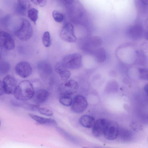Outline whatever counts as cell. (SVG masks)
I'll list each match as a JSON object with an SVG mask.
<instances>
[{
    "label": "cell",
    "mask_w": 148,
    "mask_h": 148,
    "mask_svg": "<svg viewBox=\"0 0 148 148\" xmlns=\"http://www.w3.org/2000/svg\"><path fill=\"white\" fill-rule=\"evenodd\" d=\"M34 92L31 83L29 81L24 80L20 82L17 86L14 95L16 99L25 101L32 99Z\"/></svg>",
    "instance_id": "6da1fadb"
},
{
    "label": "cell",
    "mask_w": 148,
    "mask_h": 148,
    "mask_svg": "<svg viewBox=\"0 0 148 148\" xmlns=\"http://www.w3.org/2000/svg\"><path fill=\"white\" fill-rule=\"evenodd\" d=\"M21 19L20 26L16 31L15 34L20 40L26 41L32 36L33 34V28L28 20L24 18Z\"/></svg>",
    "instance_id": "7a4b0ae2"
},
{
    "label": "cell",
    "mask_w": 148,
    "mask_h": 148,
    "mask_svg": "<svg viewBox=\"0 0 148 148\" xmlns=\"http://www.w3.org/2000/svg\"><path fill=\"white\" fill-rule=\"evenodd\" d=\"M68 69H76L81 68L82 64V57L78 53H75L65 55L61 62Z\"/></svg>",
    "instance_id": "3957f363"
},
{
    "label": "cell",
    "mask_w": 148,
    "mask_h": 148,
    "mask_svg": "<svg viewBox=\"0 0 148 148\" xmlns=\"http://www.w3.org/2000/svg\"><path fill=\"white\" fill-rule=\"evenodd\" d=\"M79 85L76 81L73 79L66 80L59 86L58 90L61 95L71 96L77 91Z\"/></svg>",
    "instance_id": "277c9868"
},
{
    "label": "cell",
    "mask_w": 148,
    "mask_h": 148,
    "mask_svg": "<svg viewBox=\"0 0 148 148\" xmlns=\"http://www.w3.org/2000/svg\"><path fill=\"white\" fill-rule=\"evenodd\" d=\"M60 36L62 40L69 42H75L77 39L73 26L69 22H66L64 24L61 31Z\"/></svg>",
    "instance_id": "5b68a950"
},
{
    "label": "cell",
    "mask_w": 148,
    "mask_h": 148,
    "mask_svg": "<svg viewBox=\"0 0 148 148\" xmlns=\"http://www.w3.org/2000/svg\"><path fill=\"white\" fill-rule=\"evenodd\" d=\"M119 129V125L116 121L108 120L103 133L105 137L109 140L115 139L118 137Z\"/></svg>",
    "instance_id": "8992f818"
},
{
    "label": "cell",
    "mask_w": 148,
    "mask_h": 148,
    "mask_svg": "<svg viewBox=\"0 0 148 148\" xmlns=\"http://www.w3.org/2000/svg\"><path fill=\"white\" fill-rule=\"evenodd\" d=\"M88 105L87 100L84 96L81 95H77L73 100L71 109L75 113H81L86 109Z\"/></svg>",
    "instance_id": "52a82bcc"
},
{
    "label": "cell",
    "mask_w": 148,
    "mask_h": 148,
    "mask_svg": "<svg viewBox=\"0 0 148 148\" xmlns=\"http://www.w3.org/2000/svg\"><path fill=\"white\" fill-rule=\"evenodd\" d=\"M3 87L5 94H14L17 86L15 79L12 76L7 75L1 82Z\"/></svg>",
    "instance_id": "ba28073f"
},
{
    "label": "cell",
    "mask_w": 148,
    "mask_h": 148,
    "mask_svg": "<svg viewBox=\"0 0 148 148\" xmlns=\"http://www.w3.org/2000/svg\"><path fill=\"white\" fill-rule=\"evenodd\" d=\"M32 68L28 62L21 61L16 65L15 71L16 73L20 77L25 78L30 76L32 72Z\"/></svg>",
    "instance_id": "9c48e42d"
},
{
    "label": "cell",
    "mask_w": 148,
    "mask_h": 148,
    "mask_svg": "<svg viewBox=\"0 0 148 148\" xmlns=\"http://www.w3.org/2000/svg\"><path fill=\"white\" fill-rule=\"evenodd\" d=\"M0 46L6 50L13 49L15 46V42L12 36L4 31H0Z\"/></svg>",
    "instance_id": "30bf717a"
},
{
    "label": "cell",
    "mask_w": 148,
    "mask_h": 148,
    "mask_svg": "<svg viewBox=\"0 0 148 148\" xmlns=\"http://www.w3.org/2000/svg\"><path fill=\"white\" fill-rule=\"evenodd\" d=\"M108 121L104 119H100L95 121L92 129V133L95 136L99 137L103 134Z\"/></svg>",
    "instance_id": "8fae6325"
},
{
    "label": "cell",
    "mask_w": 148,
    "mask_h": 148,
    "mask_svg": "<svg viewBox=\"0 0 148 148\" xmlns=\"http://www.w3.org/2000/svg\"><path fill=\"white\" fill-rule=\"evenodd\" d=\"M30 6L31 4L29 0H17V3L14 6V11L18 15L24 16Z\"/></svg>",
    "instance_id": "7c38bea8"
},
{
    "label": "cell",
    "mask_w": 148,
    "mask_h": 148,
    "mask_svg": "<svg viewBox=\"0 0 148 148\" xmlns=\"http://www.w3.org/2000/svg\"><path fill=\"white\" fill-rule=\"evenodd\" d=\"M49 93L47 90L44 89L38 90L34 92L32 98L33 101L36 104L42 103L48 98Z\"/></svg>",
    "instance_id": "4fadbf2b"
},
{
    "label": "cell",
    "mask_w": 148,
    "mask_h": 148,
    "mask_svg": "<svg viewBox=\"0 0 148 148\" xmlns=\"http://www.w3.org/2000/svg\"><path fill=\"white\" fill-rule=\"evenodd\" d=\"M54 69L62 80H67L71 76V72L63 66L61 62L57 63L55 66Z\"/></svg>",
    "instance_id": "5bb4252c"
},
{
    "label": "cell",
    "mask_w": 148,
    "mask_h": 148,
    "mask_svg": "<svg viewBox=\"0 0 148 148\" xmlns=\"http://www.w3.org/2000/svg\"><path fill=\"white\" fill-rule=\"evenodd\" d=\"M29 115L32 119L40 124L52 125L57 124L56 121L52 119L45 118L32 114H29Z\"/></svg>",
    "instance_id": "9a60e30c"
},
{
    "label": "cell",
    "mask_w": 148,
    "mask_h": 148,
    "mask_svg": "<svg viewBox=\"0 0 148 148\" xmlns=\"http://www.w3.org/2000/svg\"><path fill=\"white\" fill-rule=\"evenodd\" d=\"M37 68L39 73L42 75L48 76L52 73V69L50 64L45 61L39 62Z\"/></svg>",
    "instance_id": "2e32d148"
},
{
    "label": "cell",
    "mask_w": 148,
    "mask_h": 148,
    "mask_svg": "<svg viewBox=\"0 0 148 148\" xmlns=\"http://www.w3.org/2000/svg\"><path fill=\"white\" fill-rule=\"evenodd\" d=\"M95 122V119L93 117L87 115H82L79 119L80 124L83 127L87 128L92 127Z\"/></svg>",
    "instance_id": "e0dca14e"
},
{
    "label": "cell",
    "mask_w": 148,
    "mask_h": 148,
    "mask_svg": "<svg viewBox=\"0 0 148 148\" xmlns=\"http://www.w3.org/2000/svg\"><path fill=\"white\" fill-rule=\"evenodd\" d=\"M133 136V133L131 130L123 128H120L117 137L122 141L127 142L131 140Z\"/></svg>",
    "instance_id": "ac0fdd59"
},
{
    "label": "cell",
    "mask_w": 148,
    "mask_h": 148,
    "mask_svg": "<svg viewBox=\"0 0 148 148\" xmlns=\"http://www.w3.org/2000/svg\"><path fill=\"white\" fill-rule=\"evenodd\" d=\"M13 104L16 106H21L27 110L32 111H38L40 108L39 104H32L21 102H13Z\"/></svg>",
    "instance_id": "d6986e66"
},
{
    "label": "cell",
    "mask_w": 148,
    "mask_h": 148,
    "mask_svg": "<svg viewBox=\"0 0 148 148\" xmlns=\"http://www.w3.org/2000/svg\"><path fill=\"white\" fill-rule=\"evenodd\" d=\"M94 55L97 61L99 62H103L106 60V51L102 48H99L95 49L94 52Z\"/></svg>",
    "instance_id": "ffe728a7"
},
{
    "label": "cell",
    "mask_w": 148,
    "mask_h": 148,
    "mask_svg": "<svg viewBox=\"0 0 148 148\" xmlns=\"http://www.w3.org/2000/svg\"><path fill=\"white\" fill-rule=\"evenodd\" d=\"M38 11L34 8H31L28 11V16L29 18L36 24L38 17Z\"/></svg>",
    "instance_id": "44dd1931"
},
{
    "label": "cell",
    "mask_w": 148,
    "mask_h": 148,
    "mask_svg": "<svg viewBox=\"0 0 148 148\" xmlns=\"http://www.w3.org/2000/svg\"><path fill=\"white\" fill-rule=\"evenodd\" d=\"M60 103L63 106H71L73 100L69 95H61L59 99Z\"/></svg>",
    "instance_id": "7402d4cb"
},
{
    "label": "cell",
    "mask_w": 148,
    "mask_h": 148,
    "mask_svg": "<svg viewBox=\"0 0 148 148\" xmlns=\"http://www.w3.org/2000/svg\"><path fill=\"white\" fill-rule=\"evenodd\" d=\"M42 42L43 45L46 47H49L51 45L50 35L49 32L46 31L44 32L42 37Z\"/></svg>",
    "instance_id": "603a6c76"
},
{
    "label": "cell",
    "mask_w": 148,
    "mask_h": 148,
    "mask_svg": "<svg viewBox=\"0 0 148 148\" xmlns=\"http://www.w3.org/2000/svg\"><path fill=\"white\" fill-rule=\"evenodd\" d=\"M139 78L148 81V68H140L138 69Z\"/></svg>",
    "instance_id": "cb8c5ba5"
},
{
    "label": "cell",
    "mask_w": 148,
    "mask_h": 148,
    "mask_svg": "<svg viewBox=\"0 0 148 148\" xmlns=\"http://www.w3.org/2000/svg\"><path fill=\"white\" fill-rule=\"evenodd\" d=\"M10 68V65L8 62L5 61H3L0 64V73L2 74L6 73L9 71Z\"/></svg>",
    "instance_id": "d4e9b609"
},
{
    "label": "cell",
    "mask_w": 148,
    "mask_h": 148,
    "mask_svg": "<svg viewBox=\"0 0 148 148\" xmlns=\"http://www.w3.org/2000/svg\"><path fill=\"white\" fill-rule=\"evenodd\" d=\"M52 16L54 20L58 23L62 22L64 19L63 15L61 12L56 10L53 11Z\"/></svg>",
    "instance_id": "484cf974"
},
{
    "label": "cell",
    "mask_w": 148,
    "mask_h": 148,
    "mask_svg": "<svg viewBox=\"0 0 148 148\" xmlns=\"http://www.w3.org/2000/svg\"><path fill=\"white\" fill-rule=\"evenodd\" d=\"M38 111L41 114L48 116H52L53 114L52 111L45 108H40Z\"/></svg>",
    "instance_id": "4316f807"
},
{
    "label": "cell",
    "mask_w": 148,
    "mask_h": 148,
    "mask_svg": "<svg viewBox=\"0 0 148 148\" xmlns=\"http://www.w3.org/2000/svg\"><path fill=\"white\" fill-rule=\"evenodd\" d=\"M34 4L40 7L45 6L47 3V0H30Z\"/></svg>",
    "instance_id": "83f0119b"
},
{
    "label": "cell",
    "mask_w": 148,
    "mask_h": 148,
    "mask_svg": "<svg viewBox=\"0 0 148 148\" xmlns=\"http://www.w3.org/2000/svg\"><path fill=\"white\" fill-rule=\"evenodd\" d=\"M66 6H67L75 1V0H59Z\"/></svg>",
    "instance_id": "f1b7e54d"
},
{
    "label": "cell",
    "mask_w": 148,
    "mask_h": 148,
    "mask_svg": "<svg viewBox=\"0 0 148 148\" xmlns=\"http://www.w3.org/2000/svg\"><path fill=\"white\" fill-rule=\"evenodd\" d=\"M147 26L145 32V37L146 39L148 40V20L146 21Z\"/></svg>",
    "instance_id": "f546056e"
},
{
    "label": "cell",
    "mask_w": 148,
    "mask_h": 148,
    "mask_svg": "<svg viewBox=\"0 0 148 148\" xmlns=\"http://www.w3.org/2000/svg\"><path fill=\"white\" fill-rule=\"evenodd\" d=\"M141 3L144 5H148V0H139Z\"/></svg>",
    "instance_id": "4dcf8cb0"
},
{
    "label": "cell",
    "mask_w": 148,
    "mask_h": 148,
    "mask_svg": "<svg viewBox=\"0 0 148 148\" xmlns=\"http://www.w3.org/2000/svg\"><path fill=\"white\" fill-rule=\"evenodd\" d=\"M144 90L148 97V83L145 85L144 86Z\"/></svg>",
    "instance_id": "1f68e13d"
},
{
    "label": "cell",
    "mask_w": 148,
    "mask_h": 148,
    "mask_svg": "<svg viewBox=\"0 0 148 148\" xmlns=\"http://www.w3.org/2000/svg\"><path fill=\"white\" fill-rule=\"evenodd\" d=\"M147 140H148V138H147Z\"/></svg>",
    "instance_id": "d6a6232c"
},
{
    "label": "cell",
    "mask_w": 148,
    "mask_h": 148,
    "mask_svg": "<svg viewBox=\"0 0 148 148\" xmlns=\"http://www.w3.org/2000/svg\"></svg>",
    "instance_id": "836d02e7"
}]
</instances>
